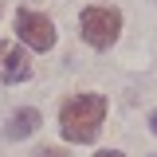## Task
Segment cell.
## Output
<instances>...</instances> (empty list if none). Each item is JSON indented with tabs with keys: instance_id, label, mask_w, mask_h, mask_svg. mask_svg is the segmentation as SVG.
I'll return each instance as SVG.
<instances>
[{
	"instance_id": "obj_1",
	"label": "cell",
	"mask_w": 157,
	"mask_h": 157,
	"mask_svg": "<svg viewBox=\"0 0 157 157\" xmlns=\"http://www.w3.org/2000/svg\"><path fill=\"white\" fill-rule=\"evenodd\" d=\"M102 118H106V98L102 94H75V98H67L63 110H59V130H63L67 141L86 145V141L98 137Z\"/></svg>"
},
{
	"instance_id": "obj_2",
	"label": "cell",
	"mask_w": 157,
	"mask_h": 157,
	"mask_svg": "<svg viewBox=\"0 0 157 157\" xmlns=\"http://www.w3.org/2000/svg\"><path fill=\"white\" fill-rule=\"evenodd\" d=\"M78 28H82V39L102 51V47H110L118 39V32H122V12L110 8V4H90V8H82Z\"/></svg>"
},
{
	"instance_id": "obj_3",
	"label": "cell",
	"mask_w": 157,
	"mask_h": 157,
	"mask_svg": "<svg viewBox=\"0 0 157 157\" xmlns=\"http://www.w3.org/2000/svg\"><path fill=\"white\" fill-rule=\"evenodd\" d=\"M16 36L32 51H51L55 47V24L47 16H39V12H32V8H20L16 12Z\"/></svg>"
},
{
	"instance_id": "obj_4",
	"label": "cell",
	"mask_w": 157,
	"mask_h": 157,
	"mask_svg": "<svg viewBox=\"0 0 157 157\" xmlns=\"http://www.w3.org/2000/svg\"><path fill=\"white\" fill-rule=\"evenodd\" d=\"M28 75H32L28 51H24L20 43H12V39H4V43H0V78H4V82H24Z\"/></svg>"
},
{
	"instance_id": "obj_5",
	"label": "cell",
	"mask_w": 157,
	"mask_h": 157,
	"mask_svg": "<svg viewBox=\"0 0 157 157\" xmlns=\"http://www.w3.org/2000/svg\"><path fill=\"white\" fill-rule=\"evenodd\" d=\"M36 130H39V110L24 106V110H16V114L8 118V126H4V137H12V141H24V137H32Z\"/></svg>"
},
{
	"instance_id": "obj_6",
	"label": "cell",
	"mask_w": 157,
	"mask_h": 157,
	"mask_svg": "<svg viewBox=\"0 0 157 157\" xmlns=\"http://www.w3.org/2000/svg\"><path fill=\"white\" fill-rule=\"evenodd\" d=\"M36 157H67V153H63V149H39Z\"/></svg>"
},
{
	"instance_id": "obj_7",
	"label": "cell",
	"mask_w": 157,
	"mask_h": 157,
	"mask_svg": "<svg viewBox=\"0 0 157 157\" xmlns=\"http://www.w3.org/2000/svg\"><path fill=\"white\" fill-rule=\"evenodd\" d=\"M94 157H126V153H118V149H102V153H94Z\"/></svg>"
},
{
	"instance_id": "obj_8",
	"label": "cell",
	"mask_w": 157,
	"mask_h": 157,
	"mask_svg": "<svg viewBox=\"0 0 157 157\" xmlns=\"http://www.w3.org/2000/svg\"><path fill=\"white\" fill-rule=\"evenodd\" d=\"M149 126H153V134H157V114H153V118H149Z\"/></svg>"
}]
</instances>
